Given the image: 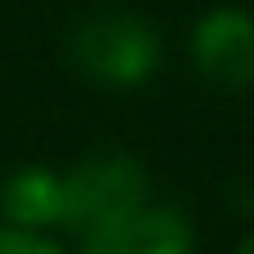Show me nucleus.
<instances>
[{"label":"nucleus","mask_w":254,"mask_h":254,"mask_svg":"<svg viewBox=\"0 0 254 254\" xmlns=\"http://www.w3.org/2000/svg\"><path fill=\"white\" fill-rule=\"evenodd\" d=\"M192 58L219 89L254 85V18L246 9H214L192 31Z\"/></svg>","instance_id":"4"},{"label":"nucleus","mask_w":254,"mask_h":254,"mask_svg":"<svg viewBox=\"0 0 254 254\" xmlns=\"http://www.w3.org/2000/svg\"><path fill=\"white\" fill-rule=\"evenodd\" d=\"M143 201H147V170L129 152H94L76 170L63 174L58 223L71 228L76 237H85Z\"/></svg>","instance_id":"2"},{"label":"nucleus","mask_w":254,"mask_h":254,"mask_svg":"<svg viewBox=\"0 0 254 254\" xmlns=\"http://www.w3.org/2000/svg\"><path fill=\"white\" fill-rule=\"evenodd\" d=\"M237 254H254V232L246 237V241H241V250H237Z\"/></svg>","instance_id":"7"},{"label":"nucleus","mask_w":254,"mask_h":254,"mask_svg":"<svg viewBox=\"0 0 254 254\" xmlns=\"http://www.w3.org/2000/svg\"><path fill=\"white\" fill-rule=\"evenodd\" d=\"M0 254H67V250L54 246L49 237L31 232V228H13V223H4V228H0Z\"/></svg>","instance_id":"6"},{"label":"nucleus","mask_w":254,"mask_h":254,"mask_svg":"<svg viewBox=\"0 0 254 254\" xmlns=\"http://www.w3.org/2000/svg\"><path fill=\"white\" fill-rule=\"evenodd\" d=\"M71 63L112 89L143 85L161 63V36L147 18L129 9H98L71 31Z\"/></svg>","instance_id":"1"},{"label":"nucleus","mask_w":254,"mask_h":254,"mask_svg":"<svg viewBox=\"0 0 254 254\" xmlns=\"http://www.w3.org/2000/svg\"><path fill=\"white\" fill-rule=\"evenodd\" d=\"M58 210H63V174H54L45 165L13 170L0 183V214L13 228H31V232L54 228Z\"/></svg>","instance_id":"5"},{"label":"nucleus","mask_w":254,"mask_h":254,"mask_svg":"<svg viewBox=\"0 0 254 254\" xmlns=\"http://www.w3.org/2000/svg\"><path fill=\"white\" fill-rule=\"evenodd\" d=\"M80 254H192V228L170 205H134L80 237Z\"/></svg>","instance_id":"3"}]
</instances>
